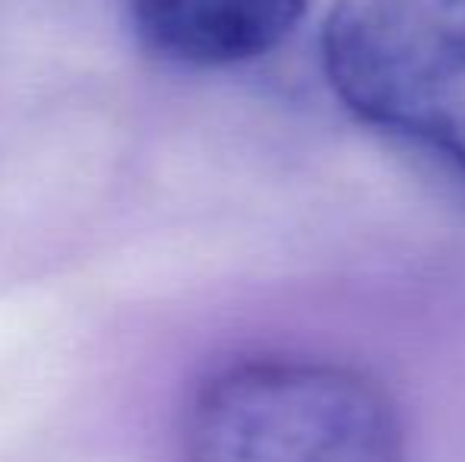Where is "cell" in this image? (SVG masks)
I'll list each match as a JSON object with an SVG mask.
<instances>
[{
  "label": "cell",
  "mask_w": 465,
  "mask_h": 462,
  "mask_svg": "<svg viewBox=\"0 0 465 462\" xmlns=\"http://www.w3.org/2000/svg\"><path fill=\"white\" fill-rule=\"evenodd\" d=\"M311 0H127L146 51L181 67L219 70L276 51Z\"/></svg>",
  "instance_id": "3"
},
{
  "label": "cell",
  "mask_w": 465,
  "mask_h": 462,
  "mask_svg": "<svg viewBox=\"0 0 465 462\" xmlns=\"http://www.w3.org/2000/svg\"><path fill=\"white\" fill-rule=\"evenodd\" d=\"M320 61L358 121L465 184V0H336Z\"/></svg>",
  "instance_id": "2"
},
{
  "label": "cell",
  "mask_w": 465,
  "mask_h": 462,
  "mask_svg": "<svg viewBox=\"0 0 465 462\" xmlns=\"http://www.w3.org/2000/svg\"><path fill=\"white\" fill-rule=\"evenodd\" d=\"M187 462H405L386 389L345 364L241 361L209 377L184 418Z\"/></svg>",
  "instance_id": "1"
}]
</instances>
